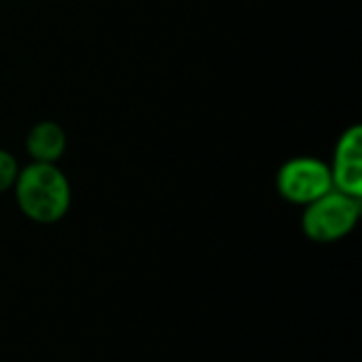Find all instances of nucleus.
I'll return each mask as SVG.
<instances>
[{"label":"nucleus","mask_w":362,"mask_h":362,"mask_svg":"<svg viewBox=\"0 0 362 362\" xmlns=\"http://www.w3.org/2000/svg\"><path fill=\"white\" fill-rule=\"evenodd\" d=\"M19 212L38 225L59 223L72 204V189L57 163L30 161L13 185Z\"/></svg>","instance_id":"nucleus-1"},{"label":"nucleus","mask_w":362,"mask_h":362,"mask_svg":"<svg viewBox=\"0 0 362 362\" xmlns=\"http://www.w3.org/2000/svg\"><path fill=\"white\" fill-rule=\"evenodd\" d=\"M361 212V199L333 189L305 206L301 229L305 238L316 244H333L354 231Z\"/></svg>","instance_id":"nucleus-2"},{"label":"nucleus","mask_w":362,"mask_h":362,"mask_svg":"<svg viewBox=\"0 0 362 362\" xmlns=\"http://www.w3.org/2000/svg\"><path fill=\"white\" fill-rule=\"evenodd\" d=\"M276 189L282 199L305 208L325 193L333 191L329 163L308 155L293 157L280 165L276 174Z\"/></svg>","instance_id":"nucleus-3"},{"label":"nucleus","mask_w":362,"mask_h":362,"mask_svg":"<svg viewBox=\"0 0 362 362\" xmlns=\"http://www.w3.org/2000/svg\"><path fill=\"white\" fill-rule=\"evenodd\" d=\"M333 189L346 193L350 197L362 199V127H348L333 153V161L329 165Z\"/></svg>","instance_id":"nucleus-4"},{"label":"nucleus","mask_w":362,"mask_h":362,"mask_svg":"<svg viewBox=\"0 0 362 362\" xmlns=\"http://www.w3.org/2000/svg\"><path fill=\"white\" fill-rule=\"evenodd\" d=\"M66 132L55 121H38L25 136V151L36 163H57L66 153Z\"/></svg>","instance_id":"nucleus-5"},{"label":"nucleus","mask_w":362,"mask_h":362,"mask_svg":"<svg viewBox=\"0 0 362 362\" xmlns=\"http://www.w3.org/2000/svg\"><path fill=\"white\" fill-rule=\"evenodd\" d=\"M19 170L21 168H19L15 155L8 153V151H4V148H0V195L13 189Z\"/></svg>","instance_id":"nucleus-6"}]
</instances>
